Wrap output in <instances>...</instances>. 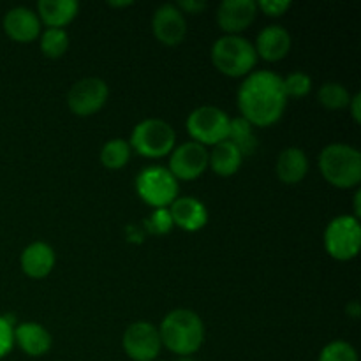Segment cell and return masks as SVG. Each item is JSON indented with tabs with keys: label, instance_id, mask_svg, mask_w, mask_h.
<instances>
[{
	"label": "cell",
	"instance_id": "cell-1",
	"mask_svg": "<svg viewBox=\"0 0 361 361\" xmlns=\"http://www.w3.org/2000/svg\"><path fill=\"white\" fill-rule=\"evenodd\" d=\"M238 109L242 118L254 127H270L284 115L288 95L282 78L271 71H254L240 85Z\"/></svg>",
	"mask_w": 361,
	"mask_h": 361
},
{
	"label": "cell",
	"instance_id": "cell-2",
	"mask_svg": "<svg viewBox=\"0 0 361 361\" xmlns=\"http://www.w3.org/2000/svg\"><path fill=\"white\" fill-rule=\"evenodd\" d=\"M161 342L166 349L182 356H192L204 341V324L194 310L175 309L159 326Z\"/></svg>",
	"mask_w": 361,
	"mask_h": 361
},
{
	"label": "cell",
	"instance_id": "cell-3",
	"mask_svg": "<svg viewBox=\"0 0 361 361\" xmlns=\"http://www.w3.org/2000/svg\"><path fill=\"white\" fill-rule=\"evenodd\" d=\"M319 169L324 180L338 189H353L361 182V154L358 148L331 143L319 155Z\"/></svg>",
	"mask_w": 361,
	"mask_h": 361
},
{
	"label": "cell",
	"instance_id": "cell-4",
	"mask_svg": "<svg viewBox=\"0 0 361 361\" xmlns=\"http://www.w3.org/2000/svg\"><path fill=\"white\" fill-rule=\"evenodd\" d=\"M212 62L229 78L249 76L257 62L252 42L242 35H222L212 46Z\"/></svg>",
	"mask_w": 361,
	"mask_h": 361
},
{
	"label": "cell",
	"instance_id": "cell-5",
	"mask_svg": "<svg viewBox=\"0 0 361 361\" xmlns=\"http://www.w3.org/2000/svg\"><path fill=\"white\" fill-rule=\"evenodd\" d=\"M176 134L168 122L161 118H147L137 123L130 133V150L148 159L166 157L175 148Z\"/></svg>",
	"mask_w": 361,
	"mask_h": 361
},
{
	"label": "cell",
	"instance_id": "cell-6",
	"mask_svg": "<svg viewBox=\"0 0 361 361\" xmlns=\"http://www.w3.org/2000/svg\"><path fill=\"white\" fill-rule=\"evenodd\" d=\"M361 247V226L353 215L335 217L324 229V249L334 259L351 261Z\"/></svg>",
	"mask_w": 361,
	"mask_h": 361
},
{
	"label": "cell",
	"instance_id": "cell-7",
	"mask_svg": "<svg viewBox=\"0 0 361 361\" xmlns=\"http://www.w3.org/2000/svg\"><path fill=\"white\" fill-rule=\"evenodd\" d=\"M229 122L231 118L224 109L217 106H200L187 116V133L192 137V141L203 145H217L221 141L228 140Z\"/></svg>",
	"mask_w": 361,
	"mask_h": 361
},
{
	"label": "cell",
	"instance_id": "cell-8",
	"mask_svg": "<svg viewBox=\"0 0 361 361\" xmlns=\"http://www.w3.org/2000/svg\"><path fill=\"white\" fill-rule=\"evenodd\" d=\"M141 200L154 208H166L178 197V180L162 166H148L136 176Z\"/></svg>",
	"mask_w": 361,
	"mask_h": 361
},
{
	"label": "cell",
	"instance_id": "cell-9",
	"mask_svg": "<svg viewBox=\"0 0 361 361\" xmlns=\"http://www.w3.org/2000/svg\"><path fill=\"white\" fill-rule=\"evenodd\" d=\"M122 345L126 355L134 361H154L162 348L159 328L148 321L129 324L123 334Z\"/></svg>",
	"mask_w": 361,
	"mask_h": 361
},
{
	"label": "cell",
	"instance_id": "cell-10",
	"mask_svg": "<svg viewBox=\"0 0 361 361\" xmlns=\"http://www.w3.org/2000/svg\"><path fill=\"white\" fill-rule=\"evenodd\" d=\"M109 95L108 83L101 78H83L71 87L67 94L69 109L78 116H90L106 104Z\"/></svg>",
	"mask_w": 361,
	"mask_h": 361
},
{
	"label": "cell",
	"instance_id": "cell-11",
	"mask_svg": "<svg viewBox=\"0 0 361 361\" xmlns=\"http://www.w3.org/2000/svg\"><path fill=\"white\" fill-rule=\"evenodd\" d=\"M208 168V150L196 141H187L169 154V173L176 180H194Z\"/></svg>",
	"mask_w": 361,
	"mask_h": 361
},
{
	"label": "cell",
	"instance_id": "cell-12",
	"mask_svg": "<svg viewBox=\"0 0 361 361\" xmlns=\"http://www.w3.org/2000/svg\"><path fill=\"white\" fill-rule=\"evenodd\" d=\"M152 30L164 46H178L187 34L185 16L175 4H164L154 13Z\"/></svg>",
	"mask_w": 361,
	"mask_h": 361
},
{
	"label": "cell",
	"instance_id": "cell-13",
	"mask_svg": "<svg viewBox=\"0 0 361 361\" xmlns=\"http://www.w3.org/2000/svg\"><path fill=\"white\" fill-rule=\"evenodd\" d=\"M256 14L254 0H224L217 9V23L226 35H238L252 23Z\"/></svg>",
	"mask_w": 361,
	"mask_h": 361
},
{
	"label": "cell",
	"instance_id": "cell-14",
	"mask_svg": "<svg viewBox=\"0 0 361 361\" xmlns=\"http://www.w3.org/2000/svg\"><path fill=\"white\" fill-rule=\"evenodd\" d=\"M41 20L28 7H13L2 20L7 37L16 42H32L41 35Z\"/></svg>",
	"mask_w": 361,
	"mask_h": 361
},
{
	"label": "cell",
	"instance_id": "cell-15",
	"mask_svg": "<svg viewBox=\"0 0 361 361\" xmlns=\"http://www.w3.org/2000/svg\"><path fill=\"white\" fill-rule=\"evenodd\" d=\"M169 214H171L173 224L178 226L183 231H200L208 222V210L200 200L196 197H176L169 204Z\"/></svg>",
	"mask_w": 361,
	"mask_h": 361
},
{
	"label": "cell",
	"instance_id": "cell-16",
	"mask_svg": "<svg viewBox=\"0 0 361 361\" xmlns=\"http://www.w3.org/2000/svg\"><path fill=\"white\" fill-rule=\"evenodd\" d=\"M254 49L267 62H279L291 49V34L281 25H270L257 34Z\"/></svg>",
	"mask_w": 361,
	"mask_h": 361
},
{
	"label": "cell",
	"instance_id": "cell-17",
	"mask_svg": "<svg viewBox=\"0 0 361 361\" xmlns=\"http://www.w3.org/2000/svg\"><path fill=\"white\" fill-rule=\"evenodd\" d=\"M14 344L25 355L32 356V358H39V356H44L51 349L53 338L51 334L42 324L27 321V323H20L14 328Z\"/></svg>",
	"mask_w": 361,
	"mask_h": 361
},
{
	"label": "cell",
	"instance_id": "cell-18",
	"mask_svg": "<svg viewBox=\"0 0 361 361\" xmlns=\"http://www.w3.org/2000/svg\"><path fill=\"white\" fill-rule=\"evenodd\" d=\"M21 270L30 279H44L55 267V250L46 242H34L21 252Z\"/></svg>",
	"mask_w": 361,
	"mask_h": 361
},
{
	"label": "cell",
	"instance_id": "cell-19",
	"mask_svg": "<svg viewBox=\"0 0 361 361\" xmlns=\"http://www.w3.org/2000/svg\"><path fill=\"white\" fill-rule=\"evenodd\" d=\"M275 173L277 178L282 183L288 185H295L300 183L309 173V159H307L305 152L302 148L289 147L281 152L277 157V164H275Z\"/></svg>",
	"mask_w": 361,
	"mask_h": 361
},
{
	"label": "cell",
	"instance_id": "cell-20",
	"mask_svg": "<svg viewBox=\"0 0 361 361\" xmlns=\"http://www.w3.org/2000/svg\"><path fill=\"white\" fill-rule=\"evenodd\" d=\"M76 0H39L37 16L48 28H63L76 18Z\"/></svg>",
	"mask_w": 361,
	"mask_h": 361
},
{
	"label": "cell",
	"instance_id": "cell-21",
	"mask_svg": "<svg viewBox=\"0 0 361 361\" xmlns=\"http://www.w3.org/2000/svg\"><path fill=\"white\" fill-rule=\"evenodd\" d=\"M242 154L238 148L228 140L221 141V143L214 145V150L208 152V168L219 176H231L242 166Z\"/></svg>",
	"mask_w": 361,
	"mask_h": 361
},
{
	"label": "cell",
	"instance_id": "cell-22",
	"mask_svg": "<svg viewBox=\"0 0 361 361\" xmlns=\"http://www.w3.org/2000/svg\"><path fill=\"white\" fill-rule=\"evenodd\" d=\"M228 141L238 148L242 157L245 155H252L257 148V136L254 133V126H250L245 118L238 116V118H231L229 122V133Z\"/></svg>",
	"mask_w": 361,
	"mask_h": 361
},
{
	"label": "cell",
	"instance_id": "cell-23",
	"mask_svg": "<svg viewBox=\"0 0 361 361\" xmlns=\"http://www.w3.org/2000/svg\"><path fill=\"white\" fill-rule=\"evenodd\" d=\"M129 159H130L129 141L115 137V140H109L108 143L102 145L101 162L104 168L113 169V171H115V169H122L123 166L129 162Z\"/></svg>",
	"mask_w": 361,
	"mask_h": 361
},
{
	"label": "cell",
	"instance_id": "cell-24",
	"mask_svg": "<svg viewBox=\"0 0 361 361\" xmlns=\"http://www.w3.org/2000/svg\"><path fill=\"white\" fill-rule=\"evenodd\" d=\"M317 101L326 109H344L349 106L351 94L342 83L326 81V83L321 85L319 92H317Z\"/></svg>",
	"mask_w": 361,
	"mask_h": 361
},
{
	"label": "cell",
	"instance_id": "cell-25",
	"mask_svg": "<svg viewBox=\"0 0 361 361\" xmlns=\"http://www.w3.org/2000/svg\"><path fill=\"white\" fill-rule=\"evenodd\" d=\"M69 48V35L63 28H46L41 34V51L48 59H60Z\"/></svg>",
	"mask_w": 361,
	"mask_h": 361
},
{
	"label": "cell",
	"instance_id": "cell-26",
	"mask_svg": "<svg viewBox=\"0 0 361 361\" xmlns=\"http://www.w3.org/2000/svg\"><path fill=\"white\" fill-rule=\"evenodd\" d=\"M317 361H358V353L348 342L335 341L324 345Z\"/></svg>",
	"mask_w": 361,
	"mask_h": 361
},
{
	"label": "cell",
	"instance_id": "cell-27",
	"mask_svg": "<svg viewBox=\"0 0 361 361\" xmlns=\"http://www.w3.org/2000/svg\"><path fill=\"white\" fill-rule=\"evenodd\" d=\"M282 85H284V92L288 99L305 97L312 90V80H310L309 74L302 73V71H296V73H291L286 78H282Z\"/></svg>",
	"mask_w": 361,
	"mask_h": 361
},
{
	"label": "cell",
	"instance_id": "cell-28",
	"mask_svg": "<svg viewBox=\"0 0 361 361\" xmlns=\"http://www.w3.org/2000/svg\"><path fill=\"white\" fill-rule=\"evenodd\" d=\"M173 219L169 214L168 208H155L154 214L150 215V219H147V228L148 231L154 233V235H166L173 229Z\"/></svg>",
	"mask_w": 361,
	"mask_h": 361
},
{
	"label": "cell",
	"instance_id": "cell-29",
	"mask_svg": "<svg viewBox=\"0 0 361 361\" xmlns=\"http://www.w3.org/2000/svg\"><path fill=\"white\" fill-rule=\"evenodd\" d=\"M14 348V326L9 316H0V360Z\"/></svg>",
	"mask_w": 361,
	"mask_h": 361
},
{
	"label": "cell",
	"instance_id": "cell-30",
	"mask_svg": "<svg viewBox=\"0 0 361 361\" xmlns=\"http://www.w3.org/2000/svg\"><path fill=\"white\" fill-rule=\"evenodd\" d=\"M256 4L257 9H261L268 16H282L291 7V2L288 0H259Z\"/></svg>",
	"mask_w": 361,
	"mask_h": 361
},
{
	"label": "cell",
	"instance_id": "cell-31",
	"mask_svg": "<svg viewBox=\"0 0 361 361\" xmlns=\"http://www.w3.org/2000/svg\"><path fill=\"white\" fill-rule=\"evenodd\" d=\"M175 6L178 7L182 13L185 11V13L190 14H200L201 11L207 9V2H203V0H178Z\"/></svg>",
	"mask_w": 361,
	"mask_h": 361
},
{
	"label": "cell",
	"instance_id": "cell-32",
	"mask_svg": "<svg viewBox=\"0 0 361 361\" xmlns=\"http://www.w3.org/2000/svg\"><path fill=\"white\" fill-rule=\"evenodd\" d=\"M349 109H351V115L353 118H355L356 123L361 122V94L358 92V94L351 95V101H349Z\"/></svg>",
	"mask_w": 361,
	"mask_h": 361
},
{
	"label": "cell",
	"instance_id": "cell-33",
	"mask_svg": "<svg viewBox=\"0 0 361 361\" xmlns=\"http://www.w3.org/2000/svg\"><path fill=\"white\" fill-rule=\"evenodd\" d=\"M360 303L358 302H353V303H349L348 307H345V312L349 314V316H353V317H360Z\"/></svg>",
	"mask_w": 361,
	"mask_h": 361
},
{
	"label": "cell",
	"instance_id": "cell-34",
	"mask_svg": "<svg viewBox=\"0 0 361 361\" xmlns=\"http://www.w3.org/2000/svg\"><path fill=\"white\" fill-rule=\"evenodd\" d=\"M360 201H361V190L358 189L355 194V215H353V217H356V219H360V215H361Z\"/></svg>",
	"mask_w": 361,
	"mask_h": 361
},
{
	"label": "cell",
	"instance_id": "cell-35",
	"mask_svg": "<svg viewBox=\"0 0 361 361\" xmlns=\"http://www.w3.org/2000/svg\"><path fill=\"white\" fill-rule=\"evenodd\" d=\"M108 6L111 7H127V6H133L130 0H126V2H108Z\"/></svg>",
	"mask_w": 361,
	"mask_h": 361
},
{
	"label": "cell",
	"instance_id": "cell-36",
	"mask_svg": "<svg viewBox=\"0 0 361 361\" xmlns=\"http://www.w3.org/2000/svg\"><path fill=\"white\" fill-rule=\"evenodd\" d=\"M178 361H194L190 356H182V358H178Z\"/></svg>",
	"mask_w": 361,
	"mask_h": 361
}]
</instances>
